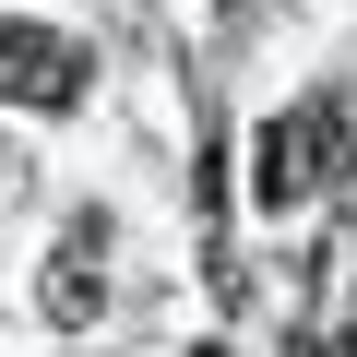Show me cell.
<instances>
[{
  "label": "cell",
  "mask_w": 357,
  "mask_h": 357,
  "mask_svg": "<svg viewBox=\"0 0 357 357\" xmlns=\"http://www.w3.org/2000/svg\"><path fill=\"white\" fill-rule=\"evenodd\" d=\"M333 167H345V107H333V96H310V107L262 119V143H250V203H262V215H298Z\"/></svg>",
  "instance_id": "cell-1"
},
{
  "label": "cell",
  "mask_w": 357,
  "mask_h": 357,
  "mask_svg": "<svg viewBox=\"0 0 357 357\" xmlns=\"http://www.w3.org/2000/svg\"><path fill=\"white\" fill-rule=\"evenodd\" d=\"M84 72L96 60L60 24H0V107H48L60 119V107H84Z\"/></svg>",
  "instance_id": "cell-2"
},
{
  "label": "cell",
  "mask_w": 357,
  "mask_h": 357,
  "mask_svg": "<svg viewBox=\"0 0 357 357\" xmlns=\"http://www.w3.org/2000/svg\"><path fill=\"white\" fill-rule=\"evenodd\" d=\"M96 238H107V215H72V238L48 250V286H36V310H48L60 333L107 321V274H96Z\"/></svg>",
  "instance_id": "cell-3"
},
{
  "label": "cell",
  "mask_w": 357,
  "mask_h": 357,
  "mask_svg": "<svg viewBox=\"0 0 357 357\" xmlns=\"http://www.w3.org/2000/svg\"><path fill=\"white\" fill-rule=\"evenodd\" d=\"M333 357H357V333H345V345H333Z\"/></svg>",
  "instance_id": "cell-4"
}]
</instances>
